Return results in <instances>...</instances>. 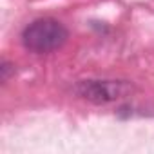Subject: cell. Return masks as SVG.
<instances>
[{
  "label": "cell",
  "mask_w": 154,
  "mask_h": 154,
  "mask_svg": "<svg viewBox=\"0 0 154 154\" xmlns=\"http://www.w3.org/2000/svg\"><path fill=\"white\" fill-rule=\"evenodd\" d=\"M131 85L125 82H112V80H85L76 85V93L82 98L96 102V103H107L114 102L129 93Z\"/></svg>",
  "instance_id": "obj_2"
},
{
  "label": "cell",
  "mask_w": 154,
  "mask_h": 154,
  "mask_svg": "<svg viewBox=\"0 0 154 154\" xmlns=\"http://www.w3.org/2000/svg\"><path fill=\"white\" fill-rule=\"evenodd\" d=\"M67 36L69 33L62 22L54 18H40L24 29L22 42L26 49H29L31 53L47 54V53L60 49L65 44Z\"/></svg>",
  "instance_id": "obj_1"
}]
</instances>
